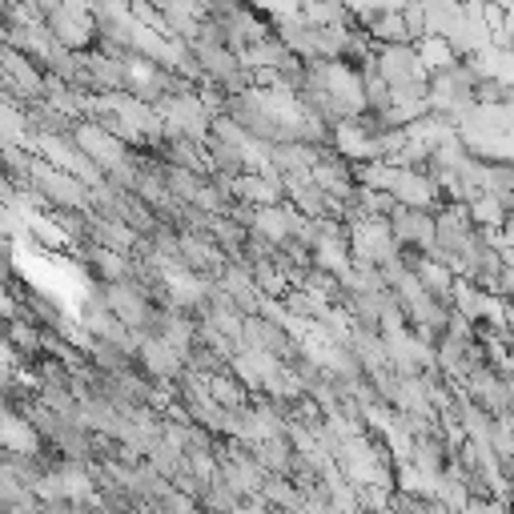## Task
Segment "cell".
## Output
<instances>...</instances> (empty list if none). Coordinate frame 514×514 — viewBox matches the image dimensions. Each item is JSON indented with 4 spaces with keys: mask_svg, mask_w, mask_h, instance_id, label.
Here are the masks:
<instances>
[{
    "mask_svg": "<svg viewBox=\"0 0 514 514\" xmlns=\"http://www.w3.org/2000/svg\"><path fill=\"white\" fill-rule=\"evenodd\" d=\"M414 53H418V61H422V69L430 73V77H438V73H450V69H458L462 65V57L450 49V41L446 37H422V41H414Z\"/></svg>",
    "mask_w": 514,
    "mask_h": 514,
    "instance_id": "8992f818",
    "label": "cell"
},
{
    "mask_svg": "<svg viewBox=\"0 0 514 514\" xmlns=\"http://www.w3.org/2000/svg\"><path fill=\"white\" fill-rule=\"evenodd\" d=\"M374 69L390 89H418L430 85V73L422 69L414 45H378L374 53Z\"/></svg>",
    "mask_w": 514,
    "mask_h": 514,
    "instance_id": "7a4b0ae2",
    "label": "cell"
},
{
    "mask_svg": "<svg viewBox=\"0 0 514 514\" xmlns=\"http://www.w3.org/2000/svg\"><path fill=\"white\" fill-rule=\"evenodd\" d=\"M137 362H141V370L149 374V378H161V382H173V378H181L185 374V366H189V358L185 354H177L169 342H161V338H141V350H137Z\"/></svg>",
    "mask_w": 514,
    "mask_h": 514,
    "instance_id": "277c9868",
    "label": "cell"
},
{
    "mask_svg": "<svg viewBox=\"0 0 514 514\" xmlns=\"http://www.w3.org/2000/svg\"><path fill=\"white\" fill-rule=\"evenodd\" d=\"M402 17H406L410 37H414V41H422V37H426V5H422V0H406Z\"/></svg>",
    "mask_w": 514,
    "mask_h": 514,
    "instance_id": "30bf717a",
    "label": "cell"
},
{
    "mask_svg": "<svg viewBox=\"0 0 514 514\" xmlns=\"http://www.w3.org/2000/svg\"><path fill=\"white\" fill-rule=\"evenodd\" d=\"M0 450H5V454H21V458H37V450H41L37 426L29 418L5 414V418H0Z\"/></svg>",
    "mask_w": 514,
    "mask_h": 514,
    "instance_id": "5b68a950",
    "label": "cell"
},
{
    "mask_svg": "<svg viewBox=\"0 0 514 514\" xmlns=\"http://www.w3.org/2000/svg\"><path fill=\"white\" fill-rule=\"evenodd\" d=\"M466 213H470V221H474V229L478 233H502V225H506V201L502 197H494V193H478V197H470L466 201Z\"/></svg>",
    "mask_w": 514,
    "mask_h": 514,
    "instance_id": "52a82bcc",
    "label": "cell"
},
{
    "mask_svg": "<svg viewBox=\"0 0 514 514\" xmlns=\"http://www.w3.org/2000/svg\"><path fill=\"white\" fill-rule=\"evenodd\" d=\"M462 5H470V0H462Z\"/></svg>",
    "mask_w": 514,
    "mask_h": 514,
    "instance_id": "7c38bea8",
    "label": "cell"
},
{
    "mask_svg": "<svg viewBox=\"0 0 514 514\" xmlns=\"http://www.w3.org/2000/svg\"><path fill=\"white\" fill-rule=\"evenodd\" d=\"M390 229L402 253H430L434 249V213L426 209H406L398 205L390 213Z\"/></svg>",
    "mask_w": 514,
    "mask_h": 514,
    "instance_id": "3957f363",
    "label": "cell"
},
{
    "mask_svg": "<svg viewBox=\"0 0 514 514\" xmlns=\"http://www.w3.org/2000/svg\"><path fill=\"white\" fill-rule=\"evenodd\" d=\"M362 29L370 33L374 45H414V37H410L402 13H378V17H370Z\"/></svg>",
    "mask_w": 514,
    "mask_h": 514,
    "instance_id": "9c48e42d",
    "label": "cell"
},
{
    "mask_svg": "<svg viewBox=\"0 0 514 514\" xmlns=\"http://www.w3.org/2000/svg\"><path fill=\"white\" fill-rule=\"evenodd\" d=\"M486 306H490V294L482 290V286H474V282H466V278H458L454 282V290H450V310L454 314H462L466 322H482L486 318Z\"/></svg>",
    "mask_w": 514,
    "mask_h": 514,
    "instance_id": "ba28073f",
    "label": "cell"
},
{
    "mask_svg": "<svg viewBox=\"0 0 514 514\" xmlns=\"http://www.w3.org/2000/svg\"><path fill=\"white\" fill-rule=\"evenodd\" d=\"M494 5H498V9H514V0H494Z\"/></svg>",
    "mask_w": 514,
    "mask_h": 514,
    "instance_id": "8fae6325",
    "label": "cell"
},
{
    "mask_svg": "<svg viewBox=\"0 0 514 514\" xmlns=\"http://www.w3.org/2000/svg\"><path fill=\"white\" fill-rule=\"evenodd\" d=\"M474 85H478V81H474V73H470L466 65L430 77V85H426L430 113H442V117H454V121H458V117L474 105Z\"/></svg>",
    "mask_w": 514,
    "mask_h": 514,
    "instance_id": "6da1fadb",
    "label": "cell"
}]
</instances>
